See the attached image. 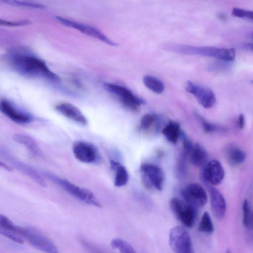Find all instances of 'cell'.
I'll return each mask as SVG.
<instances>
[{"instance_id": "1", "label": "cell", "mask_w": 253, "mask_h": 253, "mask_svg": "<svg viewBox=\"0 0 253 253\" xmlns=\"http://www.w3.org/2000/svg\"><path fill=\"white\" fill-rule=\"evenodd\" d=\"M8 63L16 73L30 78L44 79L58 82L60 78L48 67L44 61L24 48H16L7 54Z\"/></svg>"}, {"instance_id": "2", "label": "cell", "mask_w": 253, "mask_h": 253, "mask_svg": "<svg viewBox=\"0 0 253 253\" xmlns=\"http://www.w3.org/2000/svg\"><path fill=\"white\" fill-rule=\"evenodd\" d=\"M165 48L178 53L213 57L227 62L233 61L236 56V51L233 48H225L212 46H195L185 44H169L165 46Z\"/></svg>"}, {"instance_id": "3", "label": "cell", "mask_w": 253, "mask_h": 253, "mask_svg": "<svg viewBox=\"0 0 253 253\" xmlns=\"http://www.w3.org/2000/svg\"><path fill=\"white\" fill-rule=\"evenodd\" d=\"M44 174L50 180L78 200L98 208L102 207L99 201L89 189L80 187L49 171H44Z\"/></svg>"}, {"instance_id": "4", "label": "cell", "mask_w": 253, "mask_h": 253, "mask_svg": "<svg viewBox=\"0 0 253 253\" xmlns=\"http://www.w3.org/2000/svg\"><path fill=\"white\" fill-rule=\"evenodd\" d=\"M170 209L183 225L187 227H192L197 216V208L189 204L184 199L172 198L169 203Z\"/></svg>"}, {"instance_id": "5", "label": "cell", "mask_w": 253, "mask_h": 253, "mask_svg": "<svg viewBox=\"0 0 253 253\" xmlns=\"http://www.w3.org/2000/svg\"><path fill=\"white\" fill-rule=\"evenodd\" d=\"M21 236L36 249L45 253H57L55 244L46 236L33 227H22Z\"/></svg>"}, {"instance_id": "6", "label": "cell", "mask_w": 253, "mask_h": 253, "mask_svg": "<svg viewBox=\"0 0 253 253\" xmlns=\"http://www.w3.org/2000/svg\"><path fill=\"white\" fill-rule=\"evenodd\" d=\"M169 245L171 250L175 253H192L193 248L191 237L183 227H173L169 234Z\"/></svg>"}, {"instance_id": "7", "label": "cell", "mask_w": 253, "mask_h": 253, "mask_svg": "<svg viewBox=\"0 0 253 253\" xmlns=\"http://www.w3.org/2000/svg\"><path fill=\"white\" fill-rule=\"evenodd\" d=\"M103 86L106 90L117 96L126 107L132 111L137 110L138 107L144 103L142 99L125 86L109 83H104Z\"/></svg>"}, {"instance_id": "8", "label": "cell", "mask_w": 253, "mask_h": 253, "mask_svg": "<svg viewBox=\"0 0 253 253\" xmlns=\"http://www.w3.org/2000/svg\"><path fill=\"white\" fill-rule=\"evenodd\" d=\"M56 20L61 24L80 31L81 33L95 38L111 46H117L118 44L102 33L96 28L88 24L80 23L61 16H56Z\"/></svg>"}, {"instance_id": "9", "label": "cell", "mask_w": 253, "mask_h": 253, "mask_svg": "<svg viewBox=\"0 0 253 253\" xmlns=\"http://www.w3.org/2000/svg\"><path fill=\"white\" fill-rule=\"evenodd\" d=\"M143 182L148 188L152 187L161 191L165 180L163 169L159 166L149 163L142 164L140 166Z\"/></svg>"}, {"instance_id": "10", "label": "cell", "mask_w": 253, "mask_h": 253, "mask_svg": "<svg viewBox=\"0 0 253 253\" xmlns=\"http://www.w3.org/2000/svg\"><path fill=\"white\" fill-rule=\"evenodd\" d=\"M75 157L84 163H96L100 162V157L96 147L87 142L76 141L72 146Z\"/></svg>"}, {"instance_id": "11", "label": "cell", "mask_w": 253, "mask_h": 253, "mask_svg": "<svg viewBox=\"0 0 253 253\" xmlns=\"http://www.w3.org/2000/svg\"><path fill=\"white\" fill-rule=\"evenodd\" d=\"M0 110L7 118L18 124H29L33 120V117L30 113L20 109L6 99L1 100Z\"/></svg>"}, {"instance_id": "12", "label": "cell", "mask_w": 253, "mask_h": 253, "mask_svg": "<svg viewBox=\"0 0 253 253\" xmlns=\"http://www.w3.org/2000/svg\"><path fill=\"white\" fill-rule=\"evenodd\" d=\"M181 195L186 202L197 209L204 206L208 201V196L205 189L197 183L187 185L182 189Z\"/></svg>"}, {"instance_id": "13", "label": "cell", "mask_w": 253, "mask_h": 253, "mask_svg": "<svg viewBox=\"0 0 253 253\" xmlns=\"http://www.w3.org/2000/svg\"><path fill=\"white\" fill-rule=\"evenodd\" d=\"M185 88L188 92L195 96L204 108H210L214 105L216 98L211 89L200 86L191 81L186 82Z\"/></svg>"}, {"instance_id": "14", "label": "cell", "mask_w": 253, "mask_h": 253, "mask_svg": "<svg viewBox=\"0 0 253 253\" xmlns=\"http://www.w3.org/2000/svg\"><path fill=\"white\" fill-rule=\"evenodd\" d=\"M224 175L225 171L221 164L218 160H212L204 166L201 178L203 182L215 186L222 182Z\"/></svg>"}, {"instance_id": "15", "label": "cell", "mask_w": 253, "mask_h": 253, "mask_svg": "<svg viewBox=\"0 0 253 253\" xmlns=\"http://www.w3.org/2000/svg\"><path fill=\"white\" fill-rule=\"evenodd\" d=\"M0 157L18 170L33 179L38 184L42 187H46L44 179L32 167L14 158L5 150H0Z\"/></svg>"}, {"instance_id": "16", "label": "cell", "mask_w": 253, "mask_h": 253, "mask_svg": "<svg viewBox=\"0 0 253 253\" xmlns=\"http://www.w3.org/2000/svg\"><path fill=\"white\" fill-rule=\"evenodd\" d=\"M210 196L211 206L215 217L221 220L224 218L226 211V203L223 195L212 185L204 183Z\"/></svg>"}, {"instance_id": "17", "label": "cell", "mask_w": 253, "mask_h": 253, "mask_svg": "<svg viewBox=\"0 0 253 253\" xmlns=\"http://www.w3.org/2000/svg\"><path fill=\"white\" fill-rule=\"evenodd\" d=\"M55 110L65 117L80 124L85 126L87 119L82 112L75 105L68 102H61L55 106Z\"/></svg>"}, {"instance_id": "18", "label": "cell", "mask_w": 253, "mask_h": 253, "mask_svg": "<svg viewBox=\"0 0 253 253\" xmlns=\"http://www.w3.org/2000/svg\"><path fill=\"white\" fill-rule=\"evenodd\" d=\"M191 164L196 167L205 166L208 163V154L199 143H196L188 154Z\"/></svg>"}, {"instance_id": "19", "label": "cell", "mask_w": 253, "mask_h": 253, "mask_svg": "<svg viewBox=\"0 0 253 253\" xmlns=\"http://www.w3.org/2000/svg\"><path fill=\"white\" fill-rule=\"evenodd\" d=\"M225 156L229 164L236 166L242 164L246 158V153L238 146L231 144L225 149Z\"/></svg>"}, {"instance_id": "20", "label": "cell", "mask_w": 253, "mask_h": 253, "mask_svg": "<svg viewBox=\"0 0 253 253\" xmlns=\"http://www.w3.org/2000/svg\"><path fill=\"white\" fill-rule=\"evenodd\" d=\"M110 164L112 169L115 173L114 185L118 187L125 185L128 180V173L126 167L113 160L110 161Z\"/></svg>"}, {"instance_id": "21", "label": "cell", "mask_w": 253, "mask_h": 253, "mask_svg": "<svg viewBox=\"0 0 253 253\" xmlns=\"http://www.w3.org/2000/svg\"><path fill=\"white\" fill-rule=\"evenodd\" d=\"M181 130L179 124L171 121L163 128L162 132L169 142L175 144L179 138Z\"/></svg>"}, {"instance_id": "22", "label": "cell", "mask_w": 253, "mask_h": 253, "mask_svg": "<svg viewBox=\"0 0 253 253\" xmlns=\"http://www.w3.org/2000/svg\"><path fill=\"white\" fill-rule=\"evenodd\" d=\"M13 139L18 143L25 146L35 155L39 156L42 155L38 144L32 138L21 134H15L13 135Z\"/></svg>"}, {"instance_id": "23", "label": "cell", "mask_w": 253, "mask_h": 253, "mask_svg": "<svg viewBox=\"0 0 253 253\" xmlns=\"http://www.w3.org/2000/svg\"><path fill=\"white\" fill-rule=\"evenodd\" d=\"M143 82L147 88L155 93L160 94L165 90L164 84L161 81L153 76H145L143 79Z\"/></svg>"}, {"instance_id": "24", "label": "cell", "mask_w": 253, "mask_h": 253, "mask_svg": "<svg viewBox=\"0 0 253 253\" xmlns=\"http://www.w3.org/2000/svg\"><path fill=\"white\" fill-rule=\"evenodd\" d=\"M0 1L1 3L18 7L34 9H44L45 8L44 4L33 1L22 0H0Z\"/></svg>"}, {"instance_id": "25", "label": "cell", "mask_w": 253, "mask_h": 253, "mask_svg": "<svg viewBox=\"0 0 253 253\" xmlns=\"http://www.w3.org/2000/svg\"><path fill=\"white\" fill-rule=\"evenodd\" d=\"M198 229L199 231L206 233H211L213 231V224L211 216L208 211L204 212Z\"/></svg>"}, {"instance_id": "26", "label": "cell", "mask_w": 253, "mask_h": 253, "mask_svg": "<svg viewBox=\"0 0 253 253\" xmlns=\"http://www.w3.org/2000/svg\"><path fill=\"white\" fill-rule=\"evenodd\" d=\"M111 246L114 249L118 250L122 253H135L133 247L126 241L120 239L114 238L111 241Z\"/></svg>"}, {"instance_id": "27", "label": "cell", "mask_w": 253, "mask_h": 253, "mask_svg": "<svg viewBox=\"0 0 253 253\" xmlns=\"http://www.w3.org/2000/svg\"><path fill=\"white\" fill-rule=\"evenodd\" d=\"M22 227L15 225L7 217L2 214L0 215V228L13 232L21 236Z\"/></svg>"}, {"instance_id": "28", "label": "cell", "mask_w": 253, "mask_h": 253, "mask_svg": "<svg viewBox=\"0 0 253 253\" xmlns=\"http://www.w3.org/2000/svg\"><path fill=\"white\" fill-rule=\"evenodd\" d=\"M195 116L201 124L205 132L207 133L212 132L223 129L218 126L209 123L202 116L197 113H195Z\"/></svg>"}, {"instance_id": "29", "label": "cell", "mask_w": 253, "mask_h": 253, "mask_svg": "<svg viewBox=\"0 0 253 253\" xmlns=\"http://www.w3.org/2000/svg\"><path fill=\"white\" fill-rule=\"evenodd\" d=\"M158 120V117L154 114H146L140 120V128L143 130L148 129Z\"/></svg>"}, {"instance_id": "30", "label": "cell", "mask_w": 253, "mask_h": 253, "mask_svg": "<svg viewBox=\"0 0 253 253\" xmlns=\"http://www.w3.org/2000/svg\"><path fill=\"white\" fill-rule=\"evenodd\" d=\"M242 210L243 224L246 228H249L252 212L251 211L249 202L246 199L243 201Z\"/></svg>"}, {"instance_id": "31", "label": "cell", "mask_w": 253, "mask_h": 253, "mask_svg": "<svg viewBox=\"0 0 253 253\" xmlns=\"http://www.w3.org/2000/svg\"><path fill=\"white\" fill-rule=\"evenodd\" d=\"M232 14L236 17L248 19L253 21V11H252L234 8L232 10Z\"/></svg>"}, {"instance_id": "32", "label": "cell", "mask_w": 253, "mask_h": 253, "mask_svg": "<svg viewBox=\"0 0 253 253\" xmlns=\"http://www.w3.org/2000/svg\"><path fill=\"white\" fill-rule=\"evenodd\" d=\"M31 21L27 19H22L16 21H7L0 19V24L1 26L7 27H20L29 25Z\"/></svg>"}, {"instance_id": "33", "label": "cell", "mask_w": 253, "mask_h": 253, "mask_svg": "<svg viewBox=\"0 0 253 253\" xmlns=\"http://www.w3.org/2000/svg\"><path fill=\"white\" fill-rule=\"evenodd\" d=\"M179 138H180L181 140L182 146L184 150V153L185 154L188 155L189 152L192 150L194 145L192 144L189 138L187 137L185 133L182 130H181L180 131Z\"/></svg>"}, {"instance_id": "34", "label": "cell", "mask_w": 253, "mask_h": 253, "mask_svg": "<svg viewBox=\"0 0 253 253\" xmlns=\"http://www.w3.org/2000/svg\"><path fill=\"white\" fill-rule=\"evenodd\" d=\"M0 233L1 235L5 236L6 238L17 243L20 244H22L24 243L23 239L20 237V235L2 229L1 228H0Z\"/></svg>"}, {"instance_id": "35", "label": "cell", "mask_w": 253, "mask_h": 253, "mask_svg": "<svg viewBox=\"0 0 253 253\" xmlns=\"http://www.w3.org/2000/svg\"><path fill=\"white\" fill-rule=\"evenodd\" d=\"M0 167L7 171H12L13 170V168L11 165H8L2 161H0Z\"/></svg>"}, {"instance_id": "36", "label": "cell", "mask_w": 253, "mask_h": 253, "mask_svg": "<svg viewBox=\"0 0 253 253\" xmlns=\"http://www.w3.org/2000/svg\"><path fill=\"white\" fill-rule=\"evenodd\" d=\"M238 126L241 129H242L245 126V118L243 114H240L238 118Z\"/></svg>"}, {"instance_id": "37", "label": "cell", "mask_w": 253, "mask_h": 253, "mask_svg": "<svg viewBox=\"0 0 253 253\" xmlns=\"http://www.w3.org/2000/svg\"><path fill=\"white\" fill-rule=\"evenodd\" d=\"M247 46L253 51V43L248 44Z\"/></svg>"}, {"instance_id": "38", "label": "cell", "mask_w": 253, "mask_h": 253, "mask_svg": "<svg viewBox=\"0 0 253 253\" xmlns=\"http://www.w3.org/2000/svg\"><path fill=\"white\" fill-rule=\"evenodd\" d=\"M251 83L253 84V80L251 81Z\"/></svg>"}, {"instance_id": "39", "label": "cell", "mask_w": 253, "mask_h": 253, "mask_svg": "<svg viewBox=\"0 0 253 253\" xmlns=\"http://www.w3.org/2000/svg\"></svg>"}]
</instances>
